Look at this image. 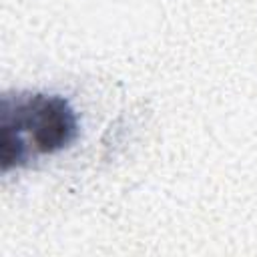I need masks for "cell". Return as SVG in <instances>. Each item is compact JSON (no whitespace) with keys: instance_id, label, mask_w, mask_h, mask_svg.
<instances>
[{"instance_id":"1","label":"cell","mask_w":257,"mask_h":257,"mask_svg":"<svg viewBox=\"0 0 257 257\" xmlns=\"http://www.w3.org/2000/svg\"><path fill=\"white\" fill-rule=\"evenodd\" d=\"M0 116L2 171L24 167L40 155L58 153L78 133L74 108L58 94L28 92L4 96Z\"/></svg>"}]
</instances>
